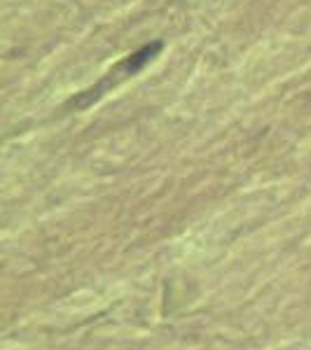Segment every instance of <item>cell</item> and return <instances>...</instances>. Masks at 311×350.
Returning <instances> with one entry per match:
<instances>
[{"instance_id":"cell-1","label":"cell","mask_w":311,"mask_h":350,"mask_svg":"<svg viewBox=\"0 0 311 350\" xmlns=\"http://www.w3.org/2000/svg\"><path fill=\"white\" fill-rule=\"evenodd\" d=\"M160 52H162V42L160 40L150 42V44H143V47L136 49L134 54H129L127 59H122L115 68H110V70L105 72V75L101 77L94 87H89V89H84L82 94H77L68 105H71V108H77V110H84V108H89V105H94L96 100L103 98L110 89L120 87L124 80H129V77H134L136 72L143 70V68L148 66Z\"/></svg>"}]
</instances>
